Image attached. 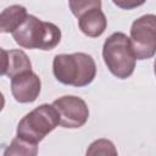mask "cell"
I'll return each instance as SVG.
<instances>
[{"label":"cell","mask_w":156,"mask_h":156,"mask_svg":"<svg viewBox=\"0 0 156 156\" xmlns=\"http://www.w3.org/2000/svg\"><path fill=\"white\" fill-rule=\"evenodd\" d=\"M55 78L65 84L77 88L89 85L96 76V63L85 52L58 54L52 61Z\"/></svg>","instance_id":"cell-1"},{"label":"cell","mask_w":156,"mask_h":156,"mask_svg":"<svg viewBox=\"0 0 156 156\" xmlns=\"http://www.w3.org/2000/svg\"><path fill=\"white\" fill-rule=\"evenodd\" d=\"M17 45L23 49L52 50L61 40V29L51 23L28 15L23 23L12 33Z\"/></svg>","instance_id":"cell-2"},{"label":"cell","mask_w":156,"mask_h":156,"mask_svg":"<svg viewBox=\"0 0 156 156\" xmlns=\"http://www.w3.org/2000/svg\"><path fill=\"white\" fill-rule=\"evenodd\" d=\"M102 58L108 71L119 79L130 77L135 68V57L129 37L122 32L112 33L104 43Z\"/></svg>","instance_id":"cell-3"},{"label":"cell","mask_w":156,"mask_h":156,"mask_svg":"<svg viewBox=\"0 0 156 156\" xmlns=\"http://www.w3.org/2000/svg\"><path fill=\"white\" fill-rule=\"evenodd\" d=\"M60 124V117L52 105L41 104L28 112L17 126V136L33 144L41 141Z\"/></svg>","instance_id":"cell-4"},{"label":"cell","mask_w":156,"mask_h":156,"mask_svg":"<svg viewBox=\"0 0 156 156\" xmlns=\"http://www.w3.org/2000/svg\"><path fill=\"white\" fill-rule=\"evenodd\" d=\"M130 46L135 60L151 58L156 52V16L143 15L130 27Z\"/></svg>","instance_id":"cell-5"},{"label":"cell","mask_w":156,"mask_h":156,"mask_svg":"<svg viewBox=\"0 0 156 156\" xmlns=\"http://www.w3.org/2000/svg\"><path fill=\"white\" fill-rule=\"evenodd\" d=\"M68 6L78 18L82 33L90 38H98L105 32L107 20L101 10L100 0H71L68 1Z\"/></svg>","instance_id":"cell-6"},{"label":"cell","mask_w":156,"mask_h":156,"mask_svg":"<svg viewBox=\"0 0 156 156\" xmlns=\"http://www.w3.org/2000/svg\"><path fill=\"white\" fill-rule=\"evenodd\" d=\"M52 106L58 113L60 126L63 128H80L89 118V108L82 98L74 95H65L56 99Z\"/></svg>","instance_id":"cell-7"},{"label":"cell","mask_w":156,"mask_h":156,"mask_svg":"<svg viewBox=\"0 0 156 156\" xmlns=\"http://www.w3.org/2000/svg\"><path fill=\"white\" fill-rule=\"evenodd\" d=\"M41 82L33 71L20 73L11 78V93L16 101L28 104L37 100L40 94Z\"/></svg>","instance_id":"cell-8"},{"label":"cell","mask_w":156,"mask_h":156,"mask_svg":"<svg viewBox=\"0 0 156 156\" xmlns=\"http://www.w3.org/2000/svg\"><path fill=\"white\" fill-rule=\"evenodd\" d=\"M28 16L27 10L22 5H11L0 13V32L13 33Z\"/></svg>","instance_id":"cell-9"},{"label":"cell","mask_w":156,"mask_h":156,"mask_svg":"<svg viewBox=\"0 0 156 156\" xmlns=\"http://www.w3.org/2000/svg\"><path fill=\"white\" fill-rule=\"evenodd\" d=\"M9 54V68L6 76L13 78L15 76L32 71V62L23 50H10Z\"/></svg>","instance_id":"cell-10"},{"label":"cell","mask_w":156,"mask_h":156,"mask_svg":"<svg viewBox=\"0 0 156 156\" xmlns=\"http://www.w3.org/2000/svg\"><path fill=\"white\" fill-rule=\"evenodd\" d=\"M37 155H38L37 144L29 143L18 136L13 138L10 145L4 151V156H37Z\"/></svg>","instance_id":"cell-11"},{"label":"cell","mask_w":156,"mask_h":156,"mask_svg":"<svg viewBox=\"0 0 156 156\" xmlns=\"http://www.w3.org/2000/svg\"><path fill=\"white\" fill-rule=\"evenodd\" d=\"M85 156H118L115 144L108 139L94 140L87 149Z\"/></svg>","instance_id":"cell-12"},{"label":"cell","mask_w":156,"mask_h":156,"mask_svg":"<svg viewBox=\"0 0 156 156\" xmlns=\"http://www.w3.org/2000/svg\"><path fill=\"white\" fill-rule=\"evenodd\" d=\"M9 68V54L5 49L0 48V76H5Z\"/></svg>","instance_id":"cell-13"},{"label":"cell","mask_w":156,"mask_h":156,"mask_svg":"<svg viewBox=\"0 0 156 156\" xmlns=\"http://www.w3.org/2000/svg\"><path fill=\"white\" fill-rule=\"evenodd\" d=\"M115 5L124 9V10H130V9H134L139 5H143L144 1H135V0H115L113 1Z\"/></svg>","instance_id":"cell-14"},{"label":"cell","mask_w":156,"mask_h":156,"mask_svg":"<svg viewBox=\"0 0 156 156\" xmlns=\"http://www.w3.org/2000/svg\"><path fill=\"white\" fill-rule=\"evenodd\" d=\"M4 106H5V98H4V94L0 91V111H2Z\"/></svg>","instance_id":"cell-15"}]
</instances>
